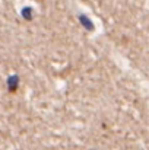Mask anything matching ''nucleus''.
I'll use <instances>...</instances> for the list:
<instances>
[]
</instances>
